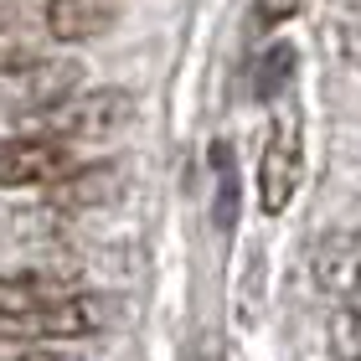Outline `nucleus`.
<instances>
[{"instance_id": "1", "label": "nucleus", "mask_w": 361, "mask_h": 361, "mask_svg": "<svg viewBox=\"0 0 361 361\" xmlns=\"http://www.w3.org/2000/svg\"><path fill=\"white\" fill-rule=\"evenodd\" d=\"M135 119V98L124 88H93V93H68L62 104L42 109L37 124L47 140H104L114 129Z\"/></svg>"}, {"instance_id": "2", "label": "nucleus", "mask_w": 361, "mask_h": 361, "mask_svg": "<svg viewBox=\"0 0 361 361\" xmlns=\"http://www.w3.org/2000/svg\"><path fill=\"white\" fill-rule=\"evenodd\" d=\"M305 180V145H300V114H284L274 129H269V145L258 155V207L279 217L294 191Z\"/></svg>"}, {"instance_id": "3", "label": "nucleus", "mask_w": 361, "mask_h": 361, "mask_svg": "<svg viewBox=\"0 0 361 361\" xmlns=\"http://www.w3.org/2000/svg\"><path fill=\"white\" fill-rule=\"evenodd\" d=\"M78 171L73 150L62 140L47 135H21V140H0V186L21 191V186H57Z\"/></svg>"}, {"instance_id": "4", "label": "nucleus", "mask_w": 361, "mask_h": 361, "mask_svg": "<svg viewBox=\"0 0 361 361\" xmlns=\"http://www.w3.org/2000/svg\"><path fill=\"white\" fill-rule=\"evenodd\" d=\"M11 78V104L16 109H26V114H42V109H52L62 104L68 93H78V83H83V68L78 62H62V57H31L26 68H16L6 73Z\"/></svg>"}, {"instance_id": "5", "label": "nucleus", "mask_w": 361, "mask_h": 361, "mask_svg": "<svg viewBox=\"0 0 361 361\" xmlns=\"http://www.w3.org/2000/svg\"><path fill=\"white\" fill-rule=\"evenodd\" d=\"M315 284L336 300H361V227L331 233L315 248Z\"/></svg>"}, {"instance_id": "6", "label": "nucleus", "mask_w": 361, "mask_h": 361, "mask_svg": "<svg viewBox=\"0 0 361 361\" xmlns=\"http://www.w3.org/2000/svg\"><path fill=\"white\" fill-rule=\"evenodd\" d=\"M114 0H47V31L57 42H93L114 26Z\"/></svg>"}, {"instance_id": "7", "label": "nucleus", "mask_w": 361, "mask_h": 361, "mask_svg": "<svg viewBox=\"0 0 361 361\" xmlns=\"http://www.w3.org/2000/svg\"><path fill=\"white\" fill-rule=\"evenodd\" d=\"M62 294H73V284H68V279H57V274H16V279H0V325L37 315V310L57 305Z\"/></svg>"}, {"instance_id": "8", "label": "nucleus", "mask_w": 361, "mask_h": 361, "mask_svg": "<svg viewBox=\"0 0 361 361\" xmlns=\"http://www.w3.org/2000/svg\"><path fill=\"white\" fill-rule=\"evenodd\" d=\"M119 171L114 166H88V171H73L68 180H57V202H104V196H114L119 186Z\"/></svg>"}, {"instance_id": "9", "label": "nucleus", "mask_w": 361, "mask_h": 361, "mask_svg": "<svg viewBox=\"0 0 361 361\" xmlns=\"http://www.w3.org/2000/svg\"><path fill=\"white\" fill-rule=\"evenodd\" d=\"M289 78H294V47H269V52L258 57V68H253V93L269 104V98L284 93Z\"/></svg>"}, {"instance_id": "10", "label": "nucleus", "mask_w": 361, "mask_h": 361, "mask_svg": "<svg viewBox=\"0 0 361 361\" xmlns=\"http://www.w3.org/2000/svg\"><path fill=\"white\" fill-rule=\"evenodd\" d=\"M0 361H78L62 346H37L26 336H0Z\"/></svg>"}, {"instance_id": "11", "label": "nucleus", "mask_w": 361, "mask_h": 361, "mask_svg": "<svg viewBox=\"0 0 361 361\" xmlns=\"http://www.w3.org/2000/svg\"><path fill=\"white\" fill-rule=\"evenodd\" d=\"M31 57H37V52L26 47V37H21V31L0 26V78H6V73H16V68H26Z\"/></svg>"}, {"instance_id": "12", "label": "nucleus", "mask_w": 361, "mask_h": 361, "mask_svg": "<svg viewBox=\"0 0 361 361\" xmlns=\"http://www.w3.org/2000/svg\"><path fill=\"white\" fill-rule=\"evenodd\" d=\"M300 6L305 0H253V16H258V26H284V21H294L300 16Z\"/></svg>"}, {"instance_id": "13", "label": "nucleus", "mask_w": 361, "mask_h": 361, "mask_svg": "<svg viewBox=\"0 0 361 361\" xmlns=\"http://www.w3.org/2000/svg\"><path fill=\"white\" fill-rule=\"evenodd\" d=\"M346 52H351V57L361 62V11H356L351 21H346Z\"/></svg>"}, {"instance_id": "14", "label": "nucleus", "mask_w": 361, "mask_h": 361, "mask_svg": "<svg viewBox=\"0 0 361 361\" xmlns=\"http://www.w3.org/2000/svg\"><path fill=\"white\" fill-rule=\"evenodd\" d=\"M351 361H361V356H351Z\"/></svg>"}]
</instances>
